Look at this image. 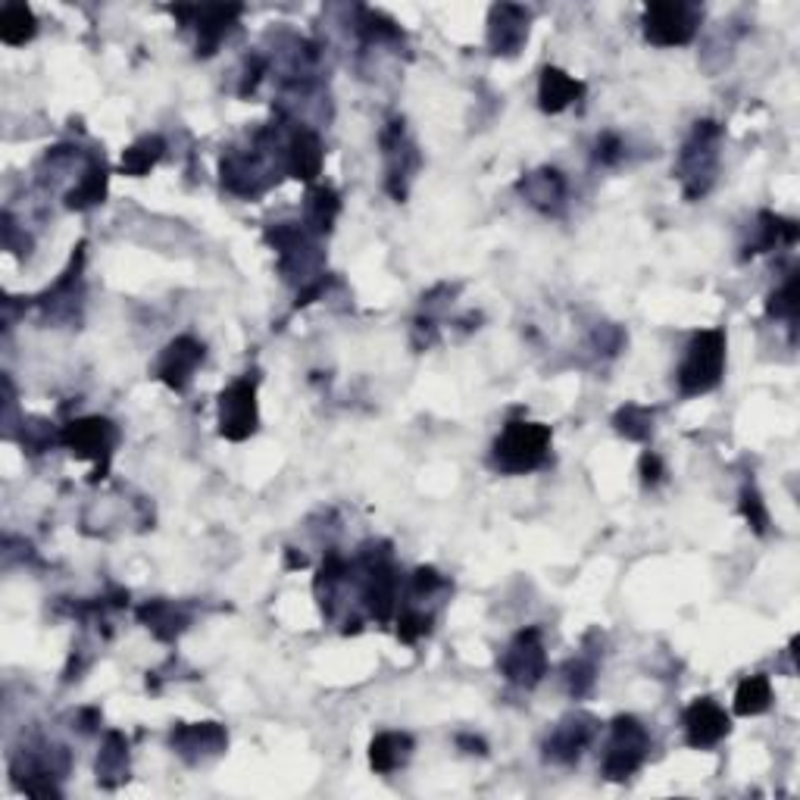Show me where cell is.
<instances>
[{
  "label": "cell",
  "instance_id": "f546056e",
  "mask_svg": "<svg viewBox=\"0 0 800 800\" xmlns=\"http://www.w3.org/2000/svg\"><path fill=\"white\" fill-rule=\"evenodd\" d=\"M798 306H800L798 273H791L779 291L769 298V303H766V313H769V316H776V320H785V323L795 328V323H798Z\"/></svg>",
  "mask_w": 800,
  "mask_h": 800
},
{
  "label": "cell",
  "instance_id": "d6a6232c",
  "mask_svg": "<svg viewBox=\"0 0 800 800\" xmlns=\"http://www.w3.org/2000/svg\"><path fill=\"white\" fill-rule=\"evenodd\" d=\"M598 666L591 663V660H572L569 666H566V685H569V694L572 697H584V694H591L594 688V675Z\"/></svg>",
  "mask_w": 800,
  "mask_h": 800
},
{
  "label": "cell",
  "instance_id": "30bf717a",
  "mask_svg": "<svg viewBox=\"0 0 800 800\" xmlns=\"http://www.w3.org/2000/svg\"><path fill=\"white\" fill-rule=\"evenodd\" d=\"M170 744L185 763H207L229 747V735L219 722H178L170 735Z\"/></svg>",
  "mask_w": 800,
  "mask_h": 800
},
{
  "label": "cell",
  "instance_id": "52a82bcc",
  "mask_svg": "<svg viewBox=\"0 0 800 800\" xmlns=\"http://www.w3.org/2000/svg\"><path fill=\"white\" fill-rule=\"evenodd\" d=\"M257 382L244 375L219 394V434L225 441H247L257 432Z\"/></svg>",
  "mask_w": 800,
  "mask_h": 800
},
{
  "label": "cell",
  "instance_id": "277c9868",
  "mask_svg": "<svg viewBox=\"0 0 800 800\" xmlns=\"http://www.w3.org/2000/svg\"><path fill=\"white\" fill-rule=\"evenodd\" d=\"M650 751L648 729L635 719V716H616L610 726V741H606L604 754V776L610 781H623L635 776Z\"/></svg>",
  "mask_w": 800,
  "mask_h": 800
},
{
  "label": "cell",
  "instance_id": "74e56055",
  "mask_svg": "<svg viewBox=\"0 0 800 800\" xmlns=\"http://www.w3.org/2000/svg\"><path fill=\"white\" fill-rule=\"evenodd\" d=\"M663 476H666L663 460L653 454V451H645V456H641V478H645V485H660Z\"/></svg>",
  "mask_w": 800,
  "mask_h": 800
},
{
  "label": "cell",
  "instance_id": "9a60e30c",
  "mask_svg": "<svg viewBox=\"0 0 800 800\" xmlns=\"http://www.w3.org/2000/svg\"><path fill=\"white\" fill-rule=\"evenodd\" d=\"M204 363V345L192 335H178L166 345L156 360V379L173 391H185L195 379L197 367Z\"/></svg>",
  "mask_w": 800,
  "mask_h": 800
},
{
  "label": "cell",
  "instance_id": "ac0fdd59",
  "mask_svg": "<svg viewBox=\"0 0 800 800\" xmlns=\"http://www.w3.org/2000/svg\"><path fill=\"white\" fill-rule=\"evenodd\" d=\"M82 266H85V244L76 247V257L69 263V269L63 273V279L57 281L54 288H47V294L42 298V306L63 320V316H72L76 313V303L82 298Z\"/></svg>",
  "mask_w": 800,
  "mask_h": 800
},
{
  "label": "cell",
  "instance_id": "4fadbf2b",
  "mask_svg": "<svg viewBox=\"0 0 800 800\" xmlns=\"http://www.w3.org/2000/svg\"><path fill=\"white\" fill-rule=\"evenodd\" d=\"M532 13L517 3H498L488 13V47L498 57H517L529 42Z\"/></svg>",
  "mask_w": 800,
  "mask_h": 800
},
{
  "label": "cell",
  "instance_id": "6da1fadb",
  "mask_svg": "<svg viewBox=\"0 0 800 800\" xmlns=\"http://www.w3.org/2000/svg\"><path fill=\"white\" fill-rule=\"evenodd\" d=\"M719 141H722V129L714 119H700V123H694L688 141L682 144L675 175L688 200H697L714 188L716 173H719Z\"/></svg>",
  "mask_w": 800,
  "mask_h": 800
},
{
  "label": "cell",
  "instance_id": "ffe728a7",
  "mask_svg": "<svg viewBox=\"0 0 800 800\" xmlns=\"http://www.w3.org/2000/svg\"><path fill=\"white\" fill-rule=\"evenodd\" d=\"M338 213H341L338 192L328 188V185H313L310 195H306V204H303V229L310 235H328Z\"/></svg>",
  "mask_w": 800,
  "mask_h": 800
},
{
  "label": "cell",
  "instance_id": "cb8c5ba5",
  "mask_svg": "<svg viewBox=\"0 0 800 800\" xmlns=\"http://www.w3.org/2000/svg\"><path fill=\"white\" fill-rule=\"evenodd\" d=\"M94 769H97V781L104 788H116L129 779V741L123 732H109Z\"/></svg>",
  "mask_w": 800,
  "mask_h": 800
},
{
  "label": "cell",
  "instance_id": "d590c367",
  "mask_svg": "<svg viewBox=\"0 0 800 800\" xmlns=\"http://www.w3.org/2000/svg\"><path fill=\"white\" fill-rule=\"evenodd\" d=\"M266 69H269V63H266L263 57H257V54L247 60V66H244V76H241V88H239L241 97H247V94H254V91H257V85L263 82V76H266Z\"/></svg>",
  "mask_w": 800,
  "mask_h": 800
},
{
  "label": "cell",
  "instance_id": "83f0119b",
  "mask_svg": "<svg viewBox=\"0 0 800 800\" xmlns=\"http://www.w3.org/2000/svg\"><path fill=\"white\" fill-rule=\"evenodd\" d=\"M773 707V685L769 675H751L738 685L735 692V714L738 716H760Z\"/></svg>",
  "mask_w": 800,
  "mask_h": 800
},
{
  "label": "cell",
  "instance_id": "4dcf8cb0",
  "mask_svg": "<svg viewBox=\"0 0 800 800\" xmlns=\"http://www.w3.org/2000/svg\"><path fill=\"white\" fill-rule=\"evenodd\" d=\"M429 631H432V613L419 610L416 604L397 613V638H401V641L416 645V641H419V638H426Z\"/></svg>",
  "mask_w": 800,
  "mask_h": 800
},
{
  "label": "cell",
  "instance_id": "7c38bea8",
  "mask_svg": "<svg viewBox=\"0 0 800 800\" xmlns=\"http://www.w3.org/2000/svg\"><path fill=\"white\" fill-rule=\"evenodd\" d=\"M173 13L178 20H185V25L197 28V54L213 57L229 28L241 16V7H173Z\"/></svg>",
  "mask_w": 800,
  "mask_h": 800
},
{
  "label": "cell",
  "instance_id": "3957f363",
  "mask_svg": "<svg viewBox=\"0 0 800 800\" xmlns=\"http://www.w3.org/2000/svg\"><path fill=\"white\" fill-rule=\"evenodd\" d=\"M722 372H726V332L704 328L688 341L685 360L679 367V375H675L679 394L682 397L707 394L722 382Z\"/></svg>",
  "mask_w": 800,
  "mask_h": 800
},
{
  "label": "cell",
  "instance_id": "484cf974",
  "mask_svg": "<svg viewBox=\"0 0 800 800\" xmlns=\"http://www.w3.org/2000/svg\"><path fill=\"white\" fill-rule=\"evenodd\" d=\"M166 151V141L160 135H144L131 144L129 151L123 153V175H131V178H141L148 175L160 163V156Z\"/></svg>",
  "mask_w": 800,
  "mask_h": 800
},
{
  "label": "cell",
  "instance_id": "60d3db41",
  "mask_svg": "<svg viewBox=\"0 0 800 800\" xmlns=\"http://www.w3.org/2000/svg\"><path fill=\"white\" fill-rule=\"evenodd\" d=\"M303 563H306L303 557H298V554H291V550H288V566H291V569H298V566H303Z\"/></svg>",
  "mask_w": 800,
  "mask_h": 800
},
{
  "label": "cell",
  "instance_id": "2e32d148",
  "mask_svg": "<svg viewBox=\"0 0 800 800\" xmlns=\"http://www.w3.org/2000/svg\"><path fill=\"white\" fill-rule=\"evenodd\" d=\"M323 160L325 151L320 135L306 126H291L288 138H285V151H281V170L291 178L313 182L323 173Z\"/></svg>",
  "mask_w": 800,
  "mask_h": 800
},
{
  "label": "cell",
  "instance_id": "f35d334b",
  "mask_svg": "<svg viewBox=\"0 0 800 800\" xmlns=\"http://www.w3.org/2000/svg\"><path fill=\"white\" fill-rule=\"evenodd\" d=\"M456 744H460V747H466V754H488V744H485L482 738L460 735L456 738Z\"/></svg>",
  "mask_w": 800,
  "mask_h": 800
},
{
  "label": "cell",
  "instance_id": "5bb4252c",
  "mask_svg": "<svg viewBox=\"0 0 800 800\" xmlns=\"http://www.w3.org/2000/svg\"><path fill=\"white\" fill-rule=\"evenodd\" d=\"M682 726H685V741L692 747H697V751L716 747L722 738L732 732L729 714L710 697H697L694 704H688V710L682 714Z\"/></svg>",
  "mask_w": 800,
  "mask_h": 800
},
{
  "label": "cell",
  "instance_id": "e0dca14e",
  "mask_svg": "<svg viewBox=\"0 0 800 800\" xmlns=\"http://www.w3.org/2000/svg\"><path fill=\"white\" fill-rule=\"evenodd\" d=\"M520 195L541 210V213H547V217H557L563 207H566V195H569V188H566V178H563L557 170H550V166H541L535 173L522 175L520 178Z\"/></svg>",
  "mask_w": 800,
  "mask_h": 800
},
{
  "label": "cell",
  "instance_id": "ba28073f",
  "mask_svg": "<svg viewBox=\"0 0 800 800\" xmlns=\"http://www.w3.org/2000/svg\"><path fill=\"white\" fill-rule=\"evenodd\" d=\"M500 672L507 682L520 688H535L547 672V653L541 641V628H522L500 657Z\"/></svg>",
  "mask_w": 800,
  "mask_h": 800
},
{
  "label": "cell",
  "instance_id": "e575fe53",
  "mask_svg": "<svg viewBox=\"0 0 800 800\" xmlns=\"http://www.w3.org/2000/svg\"><path fill=\"white\" fill-rule=\"evenodd\" d=\"M54 441V432L47 429V422H28L25 429H22V444H25V451H32V454H42L44 448Z\"/></svg>",
  "mask_w": 800,
  "mask_h": 800
},
{
  "label": "cell",
  "instance_id": "44dd1931",
  "mask_svg": "<svg viewBox=\"0 0 800 800\" xmlns=\"http://www.w3.org/2000/svg\"><path fill=\"white\" fill-rule=\"evenodd\" d=\"M413 757V738L404 732H382L369 744V766L382 776L397 773Z\"/></svg>",
  "mask_w": 800,
  "mask_h": 800
},
{
  "label": "cell",
  "instance_id": "4316f807",
  "mask_svg": "<svg viewBox=\"0 0 800 800\" xmlns=\"http://www.w3.org/2000/svg\"><path fill=\"white\" fill-rule=\"evenodd\" d=\"M35 32H38V20H35L32 7H25V3H7L0 10V38L7 44L20 47V44L32 42Z\"/></svg>",
  "mask_w": 800,
  "mask_h": 800
},
{
  "label": "cell",
  "instance_id": "d4e9b609",
  "mask_svg": "<svg viewBox=\"0 0 800 800\" xmlns=\"http://www.w3.org/2000/svg\"><path fill=\"white\" fill-rule=\"evenodd\" d=\"M138 619L151 628L160 641H175L188 626V616L182 613V606L170 604V601H148L144 606H138Z\"/></svg>",
  "mask_w": 800,
  "mask_h": 800
},
{
  "label": "cell",
  "instance_id": "f1b7e54d",
  "mask_svg": "<svg viewBox=\"0 0 800 800\" xmlns=\"http://www.w3.org/2000/svg\"><path fill=\"white\" fill-rule=\"evenodd\" d=\"M613 426L628 441H648L650 432H653V410L638 407V404H626L623 410L613 416Z\"/></svg>",
  "mask_w": 800,
  "mask_h": 800
},
{
  "label": "cell",
  "instance_id": "7402d4cb",
  "mask_svg": "<svg viewBox=\"0 0 800 800\" xmlns=\"http://www.w3.org/2000/svg\"><path fill=\"white\" fill-rule=\"evenodd\" d=\"M107 182L109 173L107 166H104V160L91 156L85 173L79 178V185L66 192V207H69V210H91V207L104 204V197H107Z\"/></svg>",
  "mask_w": 800,
  "mask_h": 800
},
{
  "label": "cell",
  "instance_id": "603a6c76",
  "mask_svg": "<svg viewBox=\"0 0 800 800\" xmlns=\"http://www.w3.org/2000/svg\"><path fill=\"white\" fill-rule=\"evenodd\" d=\"M795 241H798V222L795 219L776 217V213H760L757 235L751 239L744 257H757V254L776 251V247H791Z\"/></svg>",
  "mask_w": 800,
  "mask_h": 800
},
{
  "label": "cell",
  "instance_id": "836d02e7",
  "mask_svg": "<svg viewBox=\"0 0 800 800\" xmlns=\"http://www.w3.org/2000/svg\"><path fill=\"white\" fill-rule=\"evenodd\" d=\"M448 582L434 572L432 566H422V569H416L410 579V598L413 601H429L434 598L438 591H444Z\"/></svg>",
  "mask_w": 800,
  "mask_h": 800
},
{
  "label": "cell",
  "instance_id": "d6986e66",
  "mask_svg": "<svg viewBox=\"0 0 800 800\" xmlns=\"http://www.w3.org/2000/svg\"><path fill=\"white\" fill-rule=\"evenodd\" d=\"M582 97L584 85L579 79H572L569 72H563L557 66H544L538 82V107L544 113H563V109L572 107Z\"/></svg>",
  "mask_w": 800,
  "mask_h": 800
},
{
  "label": "cell",
  "instance_id": "8d00e7d4",
  "mask_svg": "<svg viewBox=\"0 0 800 800\" xmlns=\"http://www.w3.org/2000/svg\"><path fill=\"white\" fill-rule=\"evenodd\" d=\"M598 163H604V166H613V163H619V156H623V141H619V135H613V131H606L598 138Z\"/></svg>",
  "mask_w": 800,
  "mask_h": 800
},
{
  "label": "cell",
  "instance_id": "8fae6325",
  "mask_svg": "<svg viewBox=\"0 0 800 800\" xmlns=\"http://www.w3.org/2000/svg\"><path fill=\"white\" fill-rule=\"evenodd\" d=\"M594 735H598V719L594 716H566L560 726L550 732V738L544 741V757L550 760V763H560V766H572V763H579L584 747L594 741Z\"/></svg>",
  "mask_w": 800,
  "mask_h": 800
},
{
  "label": "cell",
  "instance_id": "9c48e42d",
  "mask_svg": "<svg viewBox=\"0 0 800 800\" xmlns=\"http://www.w3.org/2000/svg\"><path fill=\"white\" fill-rule=\"evenodd\" d=\"M382 153H385V170H389V195L394 200L407 197V182L419 170V151L407 141L404 119H391L389 129L382 131Z\"/></svg>",
  "mask_w": 800,
  "mask_h": 800
},
{
  "label": "cell",
  "instance_id": "7a4b0ae2",
  "mask_svg": "<svg viewBox=\"0 0 800 800\" xmlns=\"http://www.w3.org/2000/svg\"><path fill=\"white\" fill-rule=\"evenodd\" d=\"M550 456V429L541 422H525L513 419L507 429L498 434L491 460L503 476H525L535 473Z\"/></svg>",
  "mask_w": 800,
  "mask_h": 800
},
{
  "label": "cell",
  "instance_id": "8992f818",
  "mask_svg": "<svg viewBox=\"0 0 800 800\" xmlns=\"http://www.w3.org/2000/svg\"><path fill=\"white\" fill-rule=\"evenodd\" d=\"M700 7L685 0H660L645 10V38L657 47H682L700 28Z\"/></svg>",
  "mask_w": 800,
  "mask_h": 800
},
{
  "label": "cell",
  "instance_id": "1f68e13d",
  "mask_svg": "<svg viewBox=\"0 0 800 800\" xmlns=\"http://www.w3.org/2000/svg\"><path fill=\"white\" fill-rule=\"evenodd\" d=\"M741 517L747 520V525H751L757 535H766V532H769V510H766V500L760 498V491L754 485H744V488H741Z\"/></svg>",
  "mask_w": 800,
  "mask_h": 800
},
{
  "label": "cell",
  "instance_id": "ab89813d",
  "mask_svg": "<svg viewBox=\"0 0 800 800\" xmlns=\"http://www.w3.org/2000/svg\"><path fill=\"white\" fill-rule=\"evenodd\" d=\"M97 722H101V714H97V710H85V714H82V729H85V732H91Z\"/></svg>",
  "mask_w": 800,
  "mask_h": 800
},
{
  "label": "cell",
  "instance_id": "5b68a950",
  "mask_svg": "<svg viewBox=\"0 0 800 800\" xmlns=\"http://www.w3.org/2000/svg\"><path fill=\"white\" fill-rule=\"evenodd\" d=\"M116 441H119V429H116L109 419H104V416L72 419V422H66L63 432H60V444H63L69 454L79 456V460H94V463H97L94 482L107 476Z\"/></svg>",
  "mask_w": 800,
  "mask_h": 800
}]
</instances>
